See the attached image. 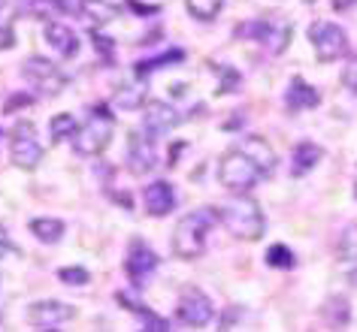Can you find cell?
<instances>
[{
	"label": "cell",
	"instance_id": "obj_9",
	"mask_svg": "<svg viewBox=\"0 0 357 332\" xmlns=\"http://www.w3.org/2000/svg\"><path fill=\"white\" fill-rule=\"evenodd\" d=\"M176 317L185 323V326H206V323L215 317V305H212V299L203 290H197V287H185L182 296H178V305H176Z\"/></svg>",
	"mask_w": 357,
	"mask_h": 332
},
{
	"label": "cell",
	"instance_id": "obj_10",
	"mask_svg": "<svg viewBox=\"0 0 357 332\" xmlns=\"http://www.w3.org/2000/svg\"><path fill=\"white\" fill-rule=\"evenodd\" d=\"M178 124H182V112H178L176 106H169L164 100H149L142 106V133H146V136L158 139L173 127H178Z\"/></svg>",
	"mask_w": 357,
	"mask_h": 332
},
{
	"label": "cell",
	"instance_id": "obj_20",
	"mask_svg": "<svg viewBox=\"0 0 357 332\" xmlns=\"http://www.w3.org/2000/svg\"><path fill=\"white\" fill-rule=\"evenodd\" d=\"M336 257L342 263H357V223H348L339 236V245H336Z\"/></svg>",
	"mask_w": 357,
	"mask_h": 332
},
{
	"label": "cell",
	"instance_id": "obj_1",
	"mask_svg": "<svg viewBox=\"0 0 357 332\" xmlns=\"http://www.w3.org/2000/svg\"><path fill=\"white\" fill-rule=\"evenodd\" d=\"M275 164H279V157H275L270 142L261 136H245L234 148H227L225 157L218 160V182L234 193H248L257 182L273 175Z\"/></svg>",
	"mask_w": 357,
	"mask_h": 332
},
{
	"label": "cell",
	"instance_id": "obj_26",
	"mask_svg": "<svg viewBox=\"0 0 357 332\" xmlns=\"http://www.w3.org/2000/svg\"><path fill=\"white\" fill-rule=\"evenodd\" d=\"M15 245H13V239H10V232H6V227L0 223V260H3L6 254H13Z\"/></svg>",
	"mask_w": 357,
	"mask_h": 332
},
{
	"label": "cell",
	"instance_id": "obj_6",
	"mask_svg": "<svg viewBox=\"0 0 357 332\" xmlns=\"http://www.w3.org/2000/svg\"><path fill=\"white\" fill-rule=\"evenodd\" d=\"M22 76H24V82L43 97H58L67 88V76L58 70V64H52L46 58H37V55L24 61Z\"/></svg>",
	"mask_w": 357,
	"mask_h": 332
},
{
	"label": "cell",
	"instance_id": "obj_30",
	"mask_svg": "<svg viewBox=\"0 0 357 332\" xmlns=\"http://www.w3.org/2000/svg\"><path fill=\"white\" fill-rule=\"evenodd\" d=\"M306 3H315V0H306Z\"/></svg>",
	"mask_w": 357,
	"mask_h": 332
},
{
	"label": "cell",
	"instance_id": "obj_14",
	"mask_svg": "<svg viewBox=\"0 0 357 332\" xmlns=\"http://www.w3.org/2000/svg\"><path fill=\"white\" fill-rule=\"evenodd\" d=\"M43 40H46L49 49L55 52L58 58H64V61L79 55V37H76V31L67 28V24H61V22H49L46 28H43Z\"/></svg>",
	"mask_w": 357,
	"mask_h": 332
},
{
	"label": "cell",
	"instance_id": "obj_13",
	"mask_svg": "<svg viewBox=\"0 0 357 332\" xmlns=\"http://www.w3.org/2000/svg\"><path fill=\"white\" fill-rule=\"evenodd\" d=\"M158 269V254L151 251L146 242H130V248H128V260H124V272H128V278L133 284H142L146 278L151 275Z\"/></svg>",
	"mask_w": 357,
	"mask_h": 332
},
{
	"label": "cell",
	"instance_id": "obj_22",
	"mask_svg": "<svg viewBox=\"0 0 357 332\" xmlns=\"http://www.w3.org/2000/svg\"><path fill=\"white\" fill-rule=\"evenodd\" d=\"M49 130H52V139H55V142H64V139L73 142L79 124H76L73 115H64V112H61V115H55V118L49 121Z\"/></svg>",
	"mask_w": 357,
	"mask_h": 332
},
{
	"label": "cell",
	"instance_id": "obj_17",
	"mask_svg": "<svg viewBox=\"0 0 357 332\" xmlns=\"http://www.w3.org/2000/svg\"><path fill=\"white\" fill-rule=\"evenodd\" d=\"M321 157H324L321 145H315V142H300V145L294 148V157H291V175L300 178V175L312 173V169L318 166Z\"/></svg>",
	"mask_w": 357,
	"mask_h": 332
},
{
	"label": "cell",
	"instance_id": "obj_5",
	"mask_svg": "<svg viewBox=\"0 0 357 332\" xmlns=\"http://www.w3.org/2000/svg\"><path fill=\"white\" fill-rule=\"evenodd\" d=\"M43 142L37 136V127H33L31 121H19L10 133V160L19 169H37L40 160H43Z\"/></svg>",
	"mask_w": 357,
	"mask_h": 332
},
{
	"label": "cell",
	"instance_id": "obj_11",
	"mask_svg": "<svg viewBox=\"0 0 357 332\" xmlns=\"http://www.w3.org/2000/svg\"><path fill=\"white\" fill-rule=\"evenodd\" d=\"M158 164V148L155 139L146 136L142 130H133L128 136V169L133 175H146Z\"/></svg>",
	"mask_w": 357,
	"mask_h": 332
},
{
	"label": "cell",
	"instance_id": "obj_21",
	"mask_svg": "<svg viewBox=\"0 0 357 332\" xmlns=\"http://www.w3.org/2000/svg\"><path fill=\"white\" fill-rule=\"evenodd\" d=\"M115 106H121V109L146 106V88L142 85H121L119 91H115Z\"/></svg>",
	"mask_w": 357,
	"mask_h": 332
},
{
	"label": "cell",
	"instance_id": "obj_18",
	"mask_svg": "<svg viewBox=\"0 0 357 332\" xmlns=\"http://www.w3.org/2000/svg\"><path fill=\"white\" fill-rule=\"evenodd\" d=\"M82 15L85 19H91L97 28H103V24L115 22L121 15V10L109 0H82Z\"/></svg>",
	"mask_w": 357,
	"mask_h": 332
},
{
	"label": "cell",
	"instance_id": "obj_7",
	"mask_svg": "<svg viewBox=\"0 0 357 332\" xmlns=\"http://www.w3.org/2000/svg\"><path fill=\"white\" fill-rule=\"evenodd\" d=\"M309 42L315 49V58L321 64H330V61H339L348 55V37L345 31L333 22H315L309 28Z\"/></svg>",
	"mask_w": 357,
	"mask_h": 332
},
{
	"label": "cell",
	"instance_id": "obj_27",
	"mask_svg": "<svg viewBox=\"0 0 357 332\" xmlns=\"http://www.w3.org/2000/svg\"><path fill=\"white\" fill-rule=\"evenodd\" d=\"M345 85H348V91L357 94V64H351L345 70Z\"/></svg>",
	"mask_w": 357,
	"mask_h": 332
},
{
	"label": "cell",
	"instance_id": "obj_19",
	"mask_svg": "<svg viewBox=\"0 0 357 332\" xmlns=\"http://www.w3.org/2000/svg\"><path fill=\"white\" fill-rule=\"evenodd\" d=\"M31 232L43 242V245H55V242L64 239V221H58V218H33L31 221Z\"/></svg>",
	"mask_w": 357,
	"mask_h": 332
},
{
	"label": "cell",
	"instance_id": "obj_16",
	"mask_svg": "<svg viewBox=\"0 0 357 332\" xmlns=\"http://www.w3.org/2000/svg\"><path fill=\"white\" fill-rule=\"evenodd\" d=\"M284 106H288L291 112L312 109V106H318V91L306 82V79L294 76L291 85H288V91H284Z\"/></svg>",
	"mask_w": 357,
	"mask_h": 332
},
{
	"label": "cell",
	"instance_id": "obj_8",
	"mask_svg": "<svg viewBox=\"0 0 357 332\" xmlns=\"http://www.w3.org/2000/svg\"><path fill=\"white\" fill-rule=\"evenodd\" d=\"M236 37L243 40H252L257 46H264L266 52L279 55V52L288 49V37H291V28L288 24H279V22H270V19H261V22H245L236 28Z\"/></svg>",
	"mask_w": 357,
	"mask_h": 332
},
{
	"label": "cell",
	"instance_id": "obj_25",
	"mask_svg": "<svg viewBox=\"0 0 357 332\" xmlns=\"http://www.w3.org/2000/svg\"><path fill=\"white\" fill-rule=\"evenodd\" d=\"M58 278H61L64 284H76V287H82V284L91 281V275H88L82 266H67V269H61Z\"/></svg>",
	"mask_w": 357,
	"mask_h": 332
},
{
	"label": "cell",
	"instance_id": "obj_29",
	"mask_svg": "<svg viewBox=\"0 0 357 332\" xmlns=\"http://www.w3.org/2000/svg\"><path fill=\"white\" fill-rule=\"evenodd\" d=\"M354 196H357V184H354Z\"/></svg>",
	"mask_w": 357,
	"mask_h": 332
},
{
	"label": "cell",
	"instance_id": "obj_23",
	"mask_svg": "<svg viewBox=\"0 0 357 332\" xmlns=\"http://www.w3.org/2000/svg\"><path fill=\"white\" fill-rule=\"evenodd\" d=\"M185 6H188V13H191L197 22H212V19H215V15L221 13L225 0H185Z\"/></svg>",
	"mask_w": 357,
	"mask_h": 332
},
{
	"label": "cell",
	"instance_id": "obj_15",
	"mask_svg": "<svg viewBox=\"0 0 357 332\" xmlns=\"http://www.w3.org/2000/svg\"><path fill=\"white\" fill-rule=\"evenodd\" d=\"M142 205H146V212L151 214V218H164V214H169L176 209V191L169 182H151L146 184V191H142Z\"/></svg>",
	"mask_w": 357,
	"mask_h": 332
},
{
	"label": "cell",
	"instance_id": "obj_3",
	"mask_svg": "<svg viewBox=\"0 0 357 332\" xmlns=\"http://www.w3.org/2000/svg\"><path fill=\"white\" fill-rule=\"evenodd\" d=\"M215 212H218V221L230 230V236H236L243 242H257L264 236V227H266L264 209L252 200V196L239 193L234 200H227L225 205H218Z\"/></svg>",
	"mask_w": 357,
	"mask_h": 332
},
{
	"label": "cell",
	"instance_id": "obj_28",
	"mask_svg": "<svg viewBox=\"0 0 357 332\" xmlns=\"http://www.w3.org/2000/svg\"><path fill=\"white\" fill-rule=\"evenodd\" d=\"M330 6H333L336 13H345V10H351V6H357V0H330Z\"/></svg>",
	"mask_w": 357,
	"mask_h": 332
},
{
	"label": "cell",
	"instance_id": "obj_4",
	"mask_svg": "<svg viewBox=\"0 0 357 332\" xmlns=\"http://www.w3.org/2000/svg\"><path fill=\"white\" fill-rule=\"evenodd\" d=\"M112 133H115V115L109 112V106H94L73 136L76 155H82V157L103 155L112 142Z\"/></svg>",
	"mask_w": 357,
	"mask_h": 332
},
{
	"label": "cell",
	"instance_id": "obj_2",
	"mask_svg": "<svg viewBox=\"0 0 357 332\" xmlns=\"http://www.w3.org/2000/svg\"><path fill=\"white\" fill-rule=\"evenodd\" d=\"M218 223L215 209H194L188 212L173 230V254L178 260H197L206 251L209 232Z\"/></svg>",
	"mask_w": 357,
	"mask_h": 332
},
{
	"label": "cell",
	"instance_id": "obj_12",
	"mask_svg": "<svg viewBox=\"0 0 357 332\" xmlns=\"http://www.w3.org/2000/svg\"><path fill=\"white\" fill-rule=\"evenodd\" d=\"M73 305L61 302V299H37L28 305V323H33V326H58V323H67L70 317H73Z\"/></svg>",
	"mask_w": 357,
	"mask_h": 332
},
{
	"label": "cell",
	"instance_id": "obj_24",
	"mask_svg": "<svg viewBox=\"0 0 357 332\" xmlns=\"http://www.w3.org/2000/svg\"><path fill=\"white\" fill-rule=\"evenodd\" d=\"M266 263L273 269H291L294 266V251L288 245H273L266 251Z\"/></svg>",
	"mask_w": 357,
	"mask_h": 332
}]
</instances>
